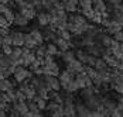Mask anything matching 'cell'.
<instances>
[{
  "label": "cell",
  "mask_w": 123,
  "mask_h": 117,
  "mask_svg": "<svg viewBox=\"0 0 123 117\" xmlns=\"http://www.w3.org/2000/svg\"><path fill=\"white\" fill-rule=\"evenodd\" d=\"M13 75H14V81H16L17 83L23 82L24 79H30V78L33 76V73L27 69L25 66H23V65H16V66H14Z\"/></svg>",
  "instance_id": "cell-1"
},
{
  "label": "cell",
  "mask_w": 123,
  "mask_h": 117,
  "mask_svg": "<svg viewBox=\"0 0 123 117\" xmlns=\"http://www.w3.org/2000/svg\"><path fill=\"white\" fill-rule=\"evenodd\" d=\"M43 79H44V81H45V82L49 85L51 90H55V92H58V90L61 89V83H60L58 76H52V75H43Z\"/></svg>",
  "instance_id": "cell-2"
},
{
  "label": "cell",
  "mask_w": 123,
  "mask_h": 117,
  "mask_svg": "<svg viewBox=\"0 0 123 117\" xmlns=\"http://www.w3.org/2000/svg\"><path fill=\"white\" fill-rule=\"evenodd\" d=\"M84 69H85V65L76 58L67 64V70H69L71 73H78V72H82Z\"/></svg>",
  "instance_id": "cell-3"
},
{
  "label": "cell",
  "mask_w": 123,
  "mask_h": 117,
  "mask_svg": "<svg viewBox=\"0 0 123 117\" xmlns=\"http://www.w3.org/2000/svg\"><path fill=\"white\" fill-rule=\"evenodd\" d=\"M13 47H23L24 45V33L20 31H10Z\"/></svg>",
  "instance_id": "cell-4"
},
{
  "label": "cell",
  "mask_w": 123,
  "mask_h": 117,
  "mask_svg": "<svg viewBox=\"0 0 123 117\" xmlns=\"http://www.w3.org/2000/svg\"><path fill=\"white\" fill-rule=\"evenodd\" d=\"M78 105L75 106L76 110V116L81 117H91V109L86 107V105H84V100H76Z\"/></svg>",
  "instance_id": "cell-5"
},
{
  "label": "cell",
  "mask_w": 123,
  "mask_h": 117,
  "mask_svg": "<svg viewBox=\"0 0 123 117\" xmlns=\"http://www.w3.org/2000/svg\"><path fill=\"white\" fill-rule=\"evenodd\" d=\"M54 44L57 45V48H58L60 51H67V49H69V48L72 47V45H71V41L64 40V38H61L60 35H57V37H55Z\"/></svg>",
  "instance_id": "cell-6"
},
{
  "label": "cell",
  "mask_w": 123,
  "mask_h": 117,
  "mask_svg": "<svg viewBox=\"0 0 123 117\" xmlns=\"http://www.w3.org/2000/svg\"><path fill=\"white\" fill-rule=\"evenodd\" d=\"M75 78V73H71L69 70H64V72H60L58 75V79H60V83H61V88H65L67 82L72 81Z\"/></svg>",
  "instance_id": "cell-7"
},
{
  "label": "cell",
  "mask_w": 123,
  "mask_h": 117,
  "mask_svg": "<svg viewBox=\"0 0 123 117\" xmlns=\"http://www.w3.org/2000/svg\"><path fill=\"white\" fill-rule=\"evenodd\" d=\"M28 21H30V20L25 18L20 12L14 14V20H13V24H14V25H17V27H27V25H28Z\"/></svg>",
  "instance_id": "cell-8"
},
{
  "label": "cell",
  "mask_w": 123,
  "mask_h": 117,
  "mask_svg": "<svg viewBox=\"0 0 123 117\" xmlns=\"http://www.w3.org/2000/svg\"><path fill=\"white\" fill-rule=\"evenodd\" d=\"M23 47H27L28 49H33V51H34V48L37 47V42L34 41L33 35L30 34V33L24 34V45H23Z\"/></svg>",
  "instance_id": "cell-9"
},
{
  "label": "cell",
  "mask_w": 123,
  "mask_h": 117,
  "mask_svg": "<svg viewBox=\"0 0 123 117\" xmlns=\"http://www.w3.org/2000/svg\"><path fill=\"white\" fill-rule=\"evenodd\" d=\"M37 18H38V23L41 27H47L49 23V16H48V12H40L37 14Z\"/></svg>",
  "instance_id": "cell-10"
},
{
  "label": "cell",
  "mask_w": 123,
  "mask_h": 117,
  "mask_svg": "<svg viewBox=\"0 0 123 117\" xmlns=\"http://www.w3.org/2000/svg\"><path fill=\"white\" fill-rule=\"evenodd\" d=\"M23 90V93L25 96V100H31L36 94H37V90H36V88H33L31 85H28V86H25L24 89H21Z\"/></svg>",
  "instance_id": "cell-11"
},
{
  "label": "cell",
  "mask_w": 123,
  "mask_h": 117,
  "mask_svg": "<svg viewBox=\"0 0 123 117\" xmlns=\"http://www.w3.org/2000/svg\"><path fill=\"white\" fill-rule=\"evenodd\" d=\"M92 7H93L95 12H98V13L106 12V4H105L103 0H92Z\"/></svg>",
  "instance_id": "cell-12"
},
{
  "label": "cell",
  "mask_w": 123,
  "mask_h": 117,
  "mask_svg": "<svg viewBox=\"0 0 123 117\" xmlns=\"http://www.w3.org/2000/svg\"><path fill=\"white\" fill-rule=\"evenodd\" d=\"M20 13L24 16L25 18H28V20H33L34 17H36V9L33 7V6H30V7H25V9H21Z\"/></svg>",
  "instance_id": "cell-13"
},
{
  "label": "cell",
  "mask_w": 123,
  "mask_h": 117,
  "mask_svg": "<svg viewBox=\"0 0 123 117\" xmlns=\"http://www.w3.org/2000/svg\"><path fill=\"white\" fill-rule=\"evenodd\" d=\"M62 58V61L65 62V64H68V62H71L72 59H75V52L74 51H69V49H67V51H61V55H60Z\"/></svg>",
  "instance_id": "cell-14"
},
{
  "label": "cell",
  "mask_w": 123,
  "mask_h": 117,
  "mask_svg": "<svg viewBox=\"0 0 123 117\" xmlns=\"http://www.w3.org/2000/svg\"><path fill=\"white\" fill-rule=\"evenodd\" d=\"M119 30H122V25H120V24H117L115 20H112V18H111V23H109V25L106 27L108 34H113V33H116V31H119Z\"/></svg>",
  "instance_id": "cell-15"
},
{
  "label": "cell",
  "mask_w": 123,
  "mask_h": 117,
  "mask_svg": "<svg viewBox=\"0 0 123 117\" xmlns=\"http://www.w3.org/2000/svg\"><path fill=\"white\" fill-rule=\"evenodd\" d=\"M47 66H48V73L49 75H52V76H58V75H60V66H58L57 62L52 61V62H49Z\"/></svg>",
  "instance_id": "cell-16"
},
{
  "label": "cell",
  "mask_w": 123,
  "mask_h": 117,
  "mask_svg": "<svg viewBox=\"0 0 123 117\" xmlns=\"http://www.w3.org/2000/svg\"><path fill=\"white\" fill-rule=\"evenodd\" d=\"M65 92H71V93H75V92H78L79 90V88H78V85H76V82H75V78L72 79V81H69V82H67V85H65Z\"/></svg>",
  "instance_id": "cell-17"
},
{
  "label": "cell",
  "mask_w": 123,
  "mask_h": 117,
  "mask_svg": "<svg viewBox=\"0 0 123 117\" xmlns=\"http://www.w3.org/2000/svg\"><path fill=\"white\" fill-rule=\"evenodd\" d=\"M45 48H47V54H48V55H52V57H58V55H61V51L57 48V45H55L54 42H52V44H48Z\"/></svg>",
  "instance_id": "cell-18"
},
{
  "label": "cell",
  "mask_w": 123,
  "mask_h": 117,
  "mask_svg": "<svg viewBox=\"0 0 123 117\" xmlns=\"http://www.w3.org/2000/svg\"><path fill=\"white\" fill-rule=\"evenodd\" d=\"M30 34L33 35V38H34V41L37 42V45H38V44H43V42H44V35H43V33H41L40 30H36V28H34Z\"/></svg>",
  "instance_id": "cell-19"
},
{
  "label": "cell",
  "mask_w": 123,
  "mask_h": 117,
  "mask_svg": "<svg viewBox=\"0 0 123 117\" xmlns=\"http://www.w3.org/2000/svg\"><path fill=\"white\" fill-rule=\"evenodd\" d=\"M57 35H60L61 38H64V40H68V41H71L72 40V34L68 31V30H65V28H57Z\"/></svg>",
  "instance_id": "cell-20"
},
{
  "label": "cell",
  "mask_w": 123,
  "mask_h": 117,
  "mask_svg": "<svg viewBox=\"0 0 123 117\" xmlns=\"http://www.w3.org/2000/svg\"><path fill=\"white\" fill-rule=\"evenodd\" d=\"M76 9H78V6L76 4H72V3H69V1H67V0H64V10L67 13H75L76 12Z\"/></svg>",
  "instance_id": "cell-21"
},
{
  "label": "cell",
  "mask_w": 123,
  "mask_h": 117,
  "mask_svg": "<svg viewBox=\"0 0 123 117\" xmlns=\"http://www.w3.org/2000/svg\"><path fill=\"white\" fill-rule=\"evenodd\" d=\"M108 65H106V62H105V59L103 58H96V62H95V65H93V68L96 70H100V69H105Z\"/></svg>",
  "instance_id": "cell-22"
},
{
  "label": "cell",
  "mask_w": 123,
  "mask_h": 117,
  "mask_svg": "<svg viewBox=\"0 0 123 117\" xmlns=\"http://www.w3.org/2000/svg\"><path fill=\"white\" fill-rule=\"evenodd\" d=\"M36 90H37V94L40 96V97H43V99L48 100V92H49V90H47L44 86H40V88H37Z\"/></svg>",
  "instance_id": "cell-23"
},
{
  "label": "cell",
  "mask_w": 123,
  "mask_h": 117,
  "mask_svg": "<svg viewBox=\"0 0 123 117\" xmlns=\"http://www.w3.org/2000/svg\"><path fill=\"white\" fill-rule=\"evenodd\" d=\"M14 14H16V13L13 12L10 7H9V9H7V10H6L4 13H3V16L6 17V20H7V21H9L10 24H13V20H14Z\"/></svg>",
  "instance_id": "cell-24"
},
{
  "label": "cell",
  "mask_w": 123,
  "mask_h": 117,
  "mask_svg": "<svg viewBox=\"0 0 123 117\" xmlns=\"http://www.w3.org/2000/svg\"><path fill=\"white\" fill-rule=\"evenodd\" d=\"M96 58H98V57H95V55H92V54H86L85 62H84V64L89 65V66H93V65H95V62H96Z\"/></svg>",
  "instance_id": "cell-25"
},
{
  "label": "cell",
  "mask_w": 123,
  "mask_h": 117,
  "mask_svg": "<svg viewBox=\"0 0 123 117\" xmlns=\"http://www.w3.org/2000/svg\"><path fill=\"white\" fill-rule=\"evenodd\" d=\"M112 89H115L119 94H123V82H117V83H111Z\"/></svg>",
  "instance_id": "cell-26"
},
{
  "label": "cell",
  "mask_w": 123,
  "mask_h": 117,
  "mask_svg": "<svg viewBox=\"0 0 123 117\" xmlns=\"http://www.w3.org/2000/svg\"><path fill=\"white\" fill-rule=\"evenodd\" d=\"M78 6H79L81 9L92 7V0H78Z\"/></svg>",
  "instance_id": "cell-27"
},
{
  "label": "cell",
  "mask_w": 123,
  "mask_h": 117,
  "mask_svg": "<svg viewBox=\"0 0 123 117\" xmlns=\"http://www.w3.org/2000/svg\"><path fill=\"white\" fill-rule=\"evenodd\" d=\"M25 100V96H24V93H23V90H16V99H14V102H24ZM13 102V103H14Z\"/></svg>",
  "instance_id": "cell-28"
},
{
  "label": "cell",
  "mask_w": 123,
  "mask_h": 117,
  "mask_svg": "<svg viewBox=\"0 0 123 117\" xmlns=\"http://www.w3.org/2000/svg\"><path fill=\"white\" fill-rule=\"evenodd\" d=\"M36 103H37L38 109H40L41 111H43V110H45V107H47V100H45V99H43V97H40V99H38V100L36 102Z\"/></svg>",
  "instance_id": "cell-29"
},
{
  "label": "cell",
  "mask_w": 123,
  "mask_h": 117,
  "mask_svg": "<svg viewBox=\"0 0 123 117\" xmlns=\"http://www.w3.org/2000/svg\"><path fill=\"white\" fill-rule=\"evenodd\" d=\"M113 40H116V41H119V42H123V30H119V31H116V33H113Z\"/></svg>",
  "instance_id": "cell-30"
},
{
  "label": "cell",
  "mask_w": 123,
  "mask_h": 117,
  "mask_svg": "<svg viewBox=\"0 0 123 117\" xmlns=\"http://www.w3.org/2000/svg\"><path fill=\"white\" fill-rule=\"evenodd\" d=\"M10 25H12V24L6 20V17H4L3 14H0V27H3V28H9Z\"/></svg>",
  "instance_id": "cell-31"
},
{
  "label": "cell",
  "mask_w": 123,
  "mask_h": 117,
  "mask_svg": "<svg viewBox=\"0 0 123 117\" xmlns=\"http://www.w3.org/2000/svg\"><path fill=\"white\" fill-rule=\"evenodd\" d=\"M75 57H76V59H79V61L84 64V62H85L86 52H84V51H81V49H79V51H76V52H75Z\"/></svg>",
  "instance_id": "cell-32"
},
{
  "label": "cell",
  "mask_w": 123,
  "mask_h": 117,
  "mask_svg": "<svg viewBox=\"0 0 123 117\" xmlns=\"http://www.w3.org/2000/svg\"><path fill=\"white\" fill-rule=\"evenodd\" d=\"M1 49H3V54H6V55H10L12 54V49H13V47L12 45H1Z\"/></svg>",
  "instance_id": "cell-33"
},
{
  "label": "cell",
  "mask_w": 123,
  "mask_h": 117,
  "mask_svg": "<svg viewBox=\"0 0 123 117\" xmlns=\"http://www.w3.org/2000/svg\"><path fill=\"white\" fill-rule=\"evenodd\" d=\"M9 33H10V30H9V28H3V27H0V35H1V37L7 35Z\"/></svg>",
  "instance_id": "cell-34"
},
{
  "label": "cell",
  "mask_w": 123,
  "mask_h": 117,
  "mask_svg": "<svg viewBox=\"0 0 123 117\" xmlns=\"http://www.w3.org/2000/svg\"><path fill=\"white\" fill-rule=\"evenodd\" d=\"M9 9V6L7 4H4V3H0V14H3V13L6 12Z\"/></svg>",
  "instance_id": "cell-35"
},
{
  "label": "cell",
  "mask_w": 123,
  "mask_h": 117,
  "mask_svg": "<svg viewBox=\"0 0 123 117\" xmlns=\"http://www.w3.org/2000/svg\"><path fill=\"white\" fill-rule=\"evenodd\" d=\"M4 116H7V111H6L4 109L0 107V117H4Z\"/></svg>",
  "instance_id": "cell-36"
},
{
  "label": "cell",
  "mask_w": 123,
  "mask_h": 117,
  "mask_svg": "<svg viewBox=\"0 0 123 117\" xmlns=\"http://www.w3.org/2000/svg\"><path fill=\"white\" fill-rule=\"evenodd\" d=\"M0 3H4V4H7V3H10V0H0Z\"/></svg>",
  "instance_id": "cell-37"
},
{
  "label": "cell",
  "mask_w": 123,
  "mask_h": 117,
  "mask_svg": "<svg viewBox=\"0 0 123 117\" xmlns=\"http://www.w3.org/2000/svg\"><path fill=\"white\" fill-rule=\"evenodd\" d=\"M47 1H49L51 4H54V1H55V0H47Z\"/></svg>",
  "instance_id": "cell-38"
},
{
  "label": "cell",
  "mask_w": 123,
  "mask_h": 117,
  "mask_svg": "<svg viewBox=\"0 0 123 117\" xmlns=\"http://www.w3.org/2000/svg\"><path fill=\"white\" fill-rule=\"evenodd\" d=\"M12 1H16V3H18V1H21V0H12Z\"/></svg>",
  "instance_id": "cell-39"
},
{
  "label": "cell",
  "mask_w": 123,
  "mask_h": 117,
  "mask_svg": "<svg viewBox=\"0 0 123 117\" xmlns=\"http://www.w3.org/2000/svg\"><path fill=\"white\" fill-rule=\"evenodd\" d=\"M0 48H1V35H0Z\"/></svg>",
  "instance_id": "cell-40"
}]
</instances>
